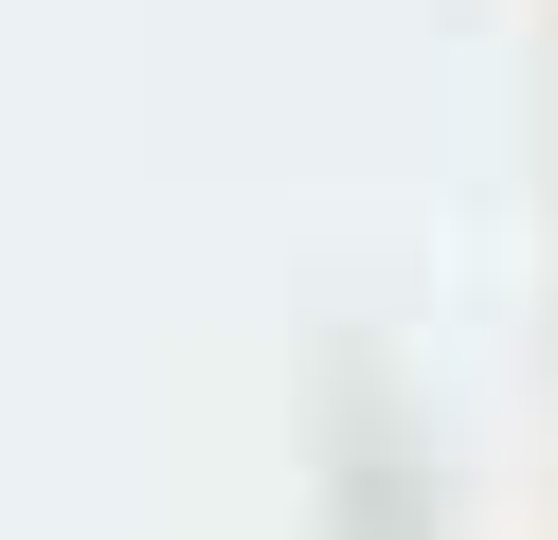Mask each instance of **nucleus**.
Here are the masks:
<instances>
[]
</instances>
